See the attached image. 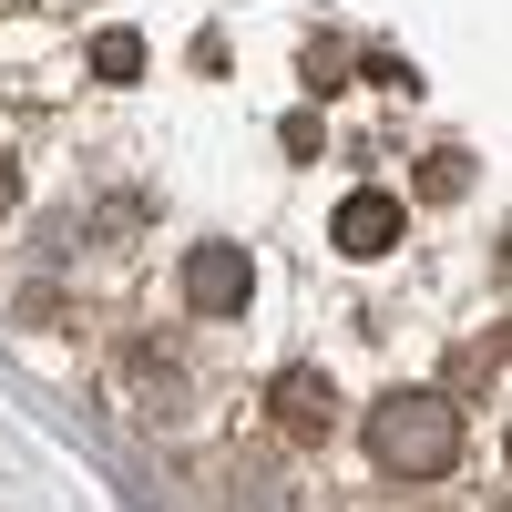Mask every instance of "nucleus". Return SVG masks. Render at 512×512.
<instances>
[{
  "label": "nucleus",
  "mask_w": 512,
  "mask_h": 512,
  "mask_svg": "<svg viewBox=\"0 0 512 512\" xmlns=\"http://www.w3.org/2000/svg\"><path fill=\"white\" fill-rule=\"evenodd\" d=\"M369 461L390 482H441L461 461V400L451 390H390L369 410Z\"/></svg>",
  "instance_id": "obj_1"
},
{
  "label": "nucleus",
  "mask_w": 512,
  "mask_h": 512,
  "mask_svg": "<svg viewBox=\"0 0 512 512\" xmlns=\"http://www.w3.org/2000/svg\"><path fill=\"white\" fill-rule=\"evenodd\" d=\"M246 297H256V256L246 246H226V236L185 246V308L195 318H246Z\"/></svg>",
  "instance_id": "obj_2"
},
{
  "label": "nucleus",
  "mask_w": 512,
  "mask_h": 512,
  "mask_svg": "<svg viewBox=\"0 0 512 512\" xmlns=\"http://www.w3.org/2000/svg\"><path fill=\"white\" fill-rule=\"evenodd\" d=\"M277 431L287 441H328L338 431V390H328V369H277Z\"/></svg>",
  "instance_id": "obj_3"
},
{
  "label": "nucleus",
  "mask_w": 512,
  "mask_h": 512,
  "mask_svg": "<svg viewBox=\"0 0 512 512\" xmlns=\"http://www.w3.org/2000/svg\"><path fill=\"white\" fill-rule=\"evenodd\" d=\"M328 236H338V256H390V246H400V195L359 185V195L328 216Z\"/></svg>",
  "instance_id": "obj_4"
},
{
  "label": "nucleus",
  "mask_w": 512,
  "mask_h": 512,
  "mask_svg": "<svg viewBox=\"0 0 512 512\" xmlns=\"http://www.w3.org/2000/svg\"><path fill=\"white\" fill-rule=\"evenodd\" d=\"M93 72L103 82H144V41L134 31H93Z\"/></svg>",
  "instance_id": "obj_5"
},
{
  "label": "nucleus",
  "mask_w": 512,
  "mask_h": 512,
  "mask_svg": "<svg viewBox=\"0 0 512 512\" xmlns=\"http://www.w3.org/2000/svg\"><path fill=\"white\" fill-rule=\"evenodd\" d=\"M297 82H308V93L328 103L338 82H349V52H338V41H308V72H297Z\"/></svg>",
  "instance_id": "obj_6"
},
{
  "label": "nucleus",
  "mask_w": 512,
  "mask_h": 512,
  "mask_svg": "<svg viewBox=\"0 0 512 512\" xmlns=\"http://www.w3.org/2000/svg\"><path fill=\"white\" fill-rule=\"evenodd\" d=\"M359 72H369V82H379V93H420V72H410V62H400V52H369V62H359Z\"/></svg>",
  "instance_id": "obj_7"
},
{
  "label": "nucleus",
  "mask_w": 512,
  "mask_h": 512,
  "mask_svg": "<svg viewBox=\"0 0 512 512\" xmlns=\"http://www.w3.org/2000/svg\"><path fill=\"white\" fill-rule=\"evenodd\" d=\"M461 185H472V164H461V154H431V175H420V195H461Z\"/></svg>",
  "instance_id": "obj_8"
}]
</instances>
